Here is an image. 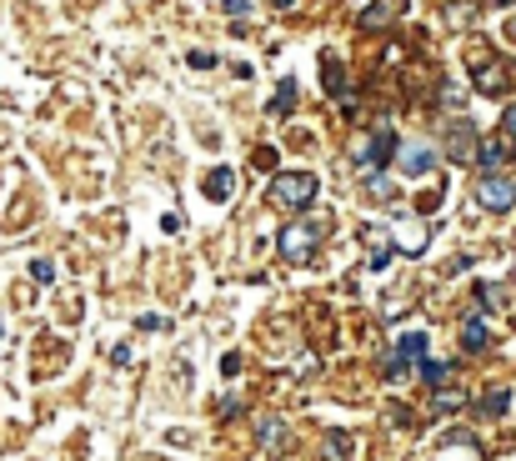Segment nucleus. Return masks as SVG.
Listing matches in <instances>:
<instances>
[{"label": "nucleus", "instance_id": "nucleus-1", "mask_svg": "<svg viewBox=\"0 0 516 461\" xmlns=\"http://www.w3.org/2000/svg\"><path fill=\"white\" fill-rule=\"evenodd\" d=\"M331 236V216L326 211H311V216H296L286 231H281V256L291 261V266H306L311 256H316V246Z\"/></svg>", "mask_w": 516, "mask_h": 461}, {"label": "nucleus", "instance_id": "nucleus-2", "mask_svg": "<svg viewBox=\"0 0 516 461\" xmlns=\"http://www.w3.org/2000/svg\"><path fill=\"white\" fill-rule=\"evenodd\" d=\"M316 191H321V181H316L311 171H291V176H276V181H271V206H281V211H306V206L316 201Z\"/></svg>", "mask_w": 516, "mask_h": 461}, {"label": "nucleus", "instance_id": "nucleus-3", "mask_svg": "<svg viewBox=\"0 0 516 461\" xmlns=\"http://www.w3.org/2000/svg\"><path fill=\"white\" fill-rule=\"evenodd\" d=\"M411 366H426V331H406V336L396 341V351L386 356V376H391V381H401Z\"/></svg>", "mask_w": 516, "mask_h": 461}, {"label": "nucleus", "instance_id": "nucleus-4", "mask_svg": "<svg viewBox=\"0 0 516 461\" xmlns=\"http://www.w3.org/2000/svg\"><path fill=\"white\" fill-rule=\"evenodd\" d=\"M466 61H471V81H476V91H481V96H501V91L511 86V76H506V66H501L496 56L486 61L481 51H471Z\"/></svg>", "mask_w": 516, "mask_h": 461}, {"label": "nucleus", "instance_id": "nucleus-5", "mask_svg": "<svg viewBox=\"0 0 516 461\" xmlns=\"http://www.w3.org/2000/svg\"><path fill=\"white\" fill-rule=\"evenodd\" d=\"M431 161H436V151H431L426 141H406V146H396V171H401V176H426Z\"/></svg>", "mask_w": 516, "mask_h": 461}, {"label": "nucleus", "instance_id": "nucleus-6", "mask_svg": "<svg viewBox=\"0 0 516 461\" xmlns=\"http://www.w3.org/2000/svg\"><path fill=\"white\" fill-rule=\"evenodd\" d=\"M476 201H481L486 211H511V206H516V186L501 181V176H486V181L476 186Z\"/></svg>", "mask_w": 516, "mask_h": 461}, {"label": "nucleus", "instance_id": "nucleus-7", "mask_svg": "<svg viewBox=\"0 0 516 461\" xmlns=\"http://www.w3.org/2000/svg\"><path fill=\"white\" fill-rule=\"evenodd\" d=\"M446 146H451V161H456V166H466V161L476 156V131H471L466 121H456V126H451V136H446Z\"/></svg>", "mask_w": 516, "mask_h": 461}, {"label": "nucleus", "instance_id": "nucleus-8", "mask_svg": "<svg viewBox=\"0 0 516 461\" xmlns=\"http://www.w3.org/2000/svg\"><path fill=\"white\" fill-rule=\"evenodd\" d=\"M401 6H406V0H376L371 11H361V26H366V31H376V26H391V21L401 16Z\"/></svg>", "mask_w": 516, "mask_h": 461}, {"label": "nucleus", "instance_id": "nucleus-9", "mask_svg": "<svg viewBox=\"0 0 516 461\" xmlns=\"http://www.w3.org/2000/svg\"><path fill=\"white\" fill-rule=\"evenodd\" d=\"M231 191H236V171H231V166H216V171L206 176V196H211V201H231Z\"/></svg>", "mask_w": 516, "mask_h": 461}, {"label": "nucleus", "instance_id": "nucleus-10", "mask_svg": "<svg viewBox=\"0 0 516 461\" xmlns=\"http://www.w3.org/2000/svg\"><path fill=\"white\" fill-rule=\"evenodd\" d=\"M391 151H396V136H391V131H376V141H371V146H361V156L371 161V171H376V166H386V161H391Z\"/></svg>", "mask_w": 516, "mask_h": 461}, {"label": "nucleus", "instance_id": "nucleus-11", "mask_svg": "<svg viewBox=\"0 0 516 461\" xmlns=\"http://www.w3.org/2000/svg\"><path fill=\"white\" fill-rule=\"evenodd\" d=\"M486 341H491V326H486L481 316H471V321L461 326V346H466V351H486Z\"/></svg>", "mask_w": 516, "mask_h": 461}, {"label": "nucleus", "instance_id": "nucleus-12", "mask_svg": "<svg viewBox=\"0 0 516 461\" xmlns=\"http://www.w3.org/2000/svg\"><path fill=\"white\" fill-rule=\"evenodd\" d=\"M511 146H516L511 136H501V141H486V146H481V166H486V171H496V166H506V156H511Z\"/></svg>", "mask_w": 516, "mask_h": 461}, {"label": "nucleus", "instance_id": "nucleus-13", "mask_svg": "<svg viewBox=\"0 0 516 461\" xmlns=\"http://www.w3.org/2000/svg\"><path fill=\"white\" fill-rule=\"evenodd\" d=\"M326 91H331V96H341V106H351V96H346V71H341V61H326Z\"/></svg>", "mask_w": 516, "mask_h": 461}, {"label": "nucleus", "instance_id": "nucleus-14", "mask_svg": "<svg viewBox=\"0 0 516 461\" xmlns=\"http://www.w3.org/2000/svg\"><path fill=\"white\" fill-rule=\"evenodd\" d=\"M326 461H351V436H346V431H331V436H326Z\"/></svg>", "mask_w": 516, "mask_h": 461}, {"label": "nucleus", "instance_id": "nucleus-15", "mask_svg": "<svg viewBox=\"0 0 516 461\" xmlns=\"http://www.w3.org/2000/svg\"><path fill=\"white\" fill-rule=\"evenodd\" d=\"M506 401H511V391H506V386H496V391H486L481 411H486V416H501V411H506Z\"/></svg>", "mask_w": 516, "mask_h": 461}, {"label": "nucleus", "instance_id": "nucleus-16", "mask_svg": "<svg viewBox=\"0 0 516 461\" xmlns=\"http://www.w3.org/2000/svg\"><path fill=\"white\" fill-rule=\"evenodd\" d=\"M286 106H296V86L286 81L281 91H276V101H271V111H286Z\"/></svg>", "mask_w": 516, "mask_h": 461}, {"label": "nucleus", "instance_id": "nucleus-17", "mask_svg": "<svg viewBox=\"0 0 516 461\" xmlns=\"http://www.w3.org/2000/svg\"><path fill=\"white\" fill-rule=\"evenodd\" d=\"M31 276H36V281H56V266H51L46 256H36V261H31Z\"/></svg>", "mask_w": 516, "mask_h": 461}, {"label": "nucleus", "instance_id": "nucleus-18", "mask_svg": "<svg viewBox=\"0 0 516 461\" xmlns=\"http://www.w3.org/2000/svg\"><path fill=\"white\" fill-rule=\"evenodd\" d=\"M191 66H196V71H206V66H216V56H206V51H191Z\"/></svg>", "mask_w": 516, "mask_h": 461}, {"label": "nucleus", "instance_id": "nucleus-19", "mask_svg": "<svg viewBox=\"0 0 516 461\" xmlns=\"http://www.w3.org/2000/svg\"><path fill=\"white\" fill-rule=\"evenodd\" d=\"M421 371H426V381H441V376H446V366H441V361H426Z\"/></svg>", "mask_w": 516, "mask_h": 461}, {"label": "nucleus", "instance_id": "nucleus-20", "mask_svg": "<svg viewBox=\"0 0 516 461\" xmlns=\"http://www.w3.org/2000/svg\"><path fill=\"white\" fill-rule=\"evenodd\" d=\"M436 406H441V411H456V406H461V391H451V396H436Z\"/></svg>", "mask_w": 516, "mask_h": 461}, {"label": "nucleus", "instance_id": "nucleus-21", "mask_svg": "<svg viewBox=\"0 0 516 461\" xmlns=\"http://www.w3.org/2000/svg\"><path fill=\"white\" fill-rule=\"evenodd\" d=\"M501 126H506V136L516 141V106H506V116H501Z\"/></svg>", "mask_w": 516, "mask_h": 461}, {"label": "nucleus", "instance_id": "nucleus-22", "mask_svg": "<svg viewBox=\"0 0 516 461\" xmlns=\"http://www.w3.org/2000/svg\"><path fill=\"white\" fill-rule=\"evenodd\" d=\"M0 336H6V331H0Z\"/></svg>", "mask_w": 516, "mask_h": 461}]
</instances>
